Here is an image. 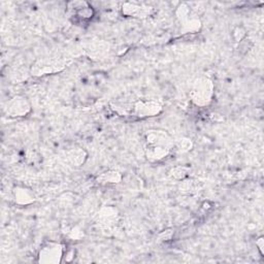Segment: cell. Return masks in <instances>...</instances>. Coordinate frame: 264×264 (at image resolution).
Masks as SVG:
<instances>
[{
    "label": "cell",
    "instance_id": "obj_13",
    "mask_svg": "<svg viewBox=\"0 0 264 264\" xmlns=\"http://www.w3.org/2000/svg\"><path fill=\"white\" fill-rule=\"evenodd\" d=\"M86 152L80 148L72 149L66 153L67 160L74 166L82 165L86 160Z\"/></svg>",
    "mask_w": 264,
    "mask_h": 264
},
{
    "label": "cell",
    "instance_id": "obj_17",
    "mask_svg": "<svg viewBox=\"0 0 264 264\" xmlns=\"http://www.w3.org/2000/svg\"><path fill=\"white\" fill-rule=\"evenodd\" d=\"M256 243L258 244V247H259V250H260L261 254H263V250H262V247H263V238H262V237H260V238L257 240V242H256Z\"/></svg>",
    "mask_w": 264,
    "mask_h": 264
},
{
    "label": "cell",
    "instance_id": "obj_10",
    "mask_svg": "<svg viewBox=\"0 0 264 264\" xmlns=\"http://www.w3.org/2000/svg\"><path fill=\"white\" fill-rule=\"evenodd\" d=\"M151 8H143L142 6H139L137 4L127 3L124 4L122 7L123 14L130 17H136V18H145L149 15Z\"/></svg>",
    "mask_w": 264,
    "mask_h": 264
},
{
    "label": "cell",
    "instance_id": "obj_2",
    "mask_svg": "<svg viewBox=\"0 0 264 264\" xmlns=\"http://www.w3.org/2000/svg\"><path fill=\"white\" fill-rule=\"evenodd\" d=\"M177 17L182 24V31L195 32L201 27V23L196 16H194L188 5L182 4L177 10Z\"/></svg>",
    "mask_w": 264,
    "mask_h": 264
},
{
    "label": "cell",
    "instance_id": "obj_16",
    "mask_svg": "<svg viewBox=\"0 0 264 264\" xmlns=\"http://www.w3.org/2000/svg\"><path fill=\"white\" fill-rule=\"evenodd\" d=\"M175 145H177V147L182 151H189L193 147V144H192L191 140H189L187 138H183V139L178 140L177 142H175Z\"/></svg>",
    "mask_w": 264,
    "mask_h": 264
},
{
    "label": "cell",
    "instance_id": "obj_7",
    "mask_svg": "<svg viewBox=\"0 0 264 264\" xmlns=\"http://www.w3.org/2000/svg\"><path fill=\"white\" fill-rule=\"evenodd\" d=\"M63 67H64V65L58 60H53V59L41 60L36 64H34V66L32 67V73L34 76H44V74L59 71Z\"/></svg>",
    "mask_w": 264,
    "mask_h": 264
},
{
    "label": "cell",
    "instance_id": "obj_12",
    "mask_svg": "<svg viewBox=\"0 0 264 264\" xmlns=\"http://www.w3.org/2000/svg\"><path fill=\"white\" fill-rule=\"evenodd\" d=\"M15 199L19 204H30L35 200L34 194L24 187H18L15 189Z\"/></svg>",
    "mask_w": 264,
    "mask_h": 264
},
{
    "label": "cell",
    "instance_id": "obj_11",
    "mask_svg": "<svg viewBox=\"0 0 264 264\" xmlns=\"http://www.w3.org/2000/svg\"><path fill=\"white\" fill-rule=\"evenodd\" d=\"M171 150L167 148L161 147V146H151L148 145L146 149V157L151 162H156L164 159L168 154Z\"/></svg>",
    "mask_w": 264,
    "mask_h": 264
},
{
    "label": "cell",
    "instance_id": "obj_1",
    "mask_svg": "<svg viewBox=\"0 0 264 264\" xmlns=\"http://www.w3.org/2000/svg\"><path fill=\"white\" fill-rule=\"evenodd\" d=\"M215 85L208 77L198 78L190 91L191 101L198 106H205L211 103L214 95Z\"/></svg>",
    "mask_w": 264,
    "mask_h": 264
},
{
    "label": "cell",
    "instance_id": "obj_14",
    "mask_svg": "<svg viewBox=\"0 0 264 264\" xmlns=\"http://www.w3.org/2000/svg\"><path fill=\"white\" fill-rule=\"evenodd\" d=\"M121 180H122V176L118 172H115V171H109V172L103 173L97 178V181L99 183H103V184H106V183L117 184V183H120Z\"/></svg>",
    "mask_w": 264,
    "mask_h": 264
},
{
    "label": "cell",
    "instance_id": "obj_8",
    "mask_svg": "<svg viewBox=\"0 0 264 264\" xmlns=\"http://www.w3.org/2000/svg\"><path fill=\"white\" fill-rule=\"evenodd\" d=\"M68 9L72 10L78 18L83 20H89L93 17V9L85 2H73L68 4Z\"/></svg>",
    "mask_w": 264,
    "mask_h": 264
},
{
    "label": "cell",
    "instance_id": "obj_9",
    "mask_svg": "<svg viewBox=\"0 0 264 264\" xmlns=\"http://www.w3.org/2000/svg\"><path fill=\"white\" fill-rule=\"evenodd\" d=\"M98 222L101 226L110 227L112 226L118 219V211L111 206H105L100 210L98 213Z\"/></svg>",
    "mask_w": 264,
    "mask_h": 264
},
{
    "label": "cell",
    "instance_id": "obj_3",
    "mask_svg": "<svg viewBox=\"0 0 264 264\" xmlns=\"http://www.w3.org/2000/svg\"><path fill=\"white\" fill-rule=\"evenodd\" d=\"M146 141L148 145L151 146H161L172 150L175 146V141L164 130L152 129L149 130L146 135Z\"/></svg>",
    "mask_w": 264,
    "mask_h": 264
},
{
    "label": "cell",
    "instance_id": "obj_4",
    "mask_svg": "<svg viewBox=\"0 0 264 264\" xmlns=\"http://www.w3.org/2000/svg\"><path fill=\"white\" fill-rule=\"evenodd\" d=\"M63 256V246L57 242H48L40 252L41 263H59Z\"/></svg>",
    "mask_w": 264,
    "mask_h": 264
},
{
    "label": "cell",
    "instance_id": "obj_5",
    "mask_svg": "<svg viewBox=\"0 0 264 264\" xmlns=\"http://www.w3.org/2000/svg\"><path fill=\"white\" fill-rule=\"evenodd\" d=\"M134 111L138 117H155L162 111V105L157 100H141L134 105Z\"/></svg>",
    "mask_w": 264,
    "mask_h": 264
},
{
    "label": "cell",
    "instance_id": "obj_15",
    "mask_svg": "<svg viewBox=\"0 0 264 264\" xmlns=\"http://www.w3.org/2000/svg\"><path fill=\"white\" fill-rule=\"evenodd\" d=\"M188 171L186 167L183 166H177L172 168V171L169 172V176L173 177L176 180H184L187 177Z\"/></svg>",
    "mask_w": 264,
    "mask_h": 264
},
{
    "label": "cell",
    "instance_id": "obj_6",
    "mask_svg": "<svg viewBox=\"0 0 264 264\" xmlns=\"http://www.w3.org/2000/svg\"><path fill=\"white\" fill-rule=\"evenodd\" d=\"M31 110V105L26 97L16 96L7 105V112L10 117H24Z\"/></svg>",
    "mask_w": 264,
    "mask_h": 264
}]
</instances>
